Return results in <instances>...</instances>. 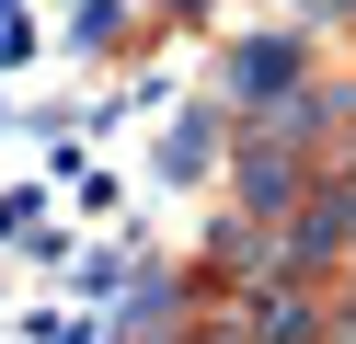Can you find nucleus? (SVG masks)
<instances>
[{
	"instance_id": "obj_1",
	"label": "nucleus",
	"mask_w": 356,
	"mask_h": 344,
	"mask_svg": "<svg viewBox=\"0 0 356 344\" xmlns=\"http://www.w3.org/2000/svg\"><path fill=\"white\" fill-rule=\"evenodd\" d=\"M287 92H310V46H299V35H241V46H230V115L253 126V115L287 104Z\"/></svg>"
},
{
	"instance_id": "obj_2",
	"label": "nucleus",
	"mask_w": 356,
	"mask_h": 344,
	"mask_svg": "<svg viewBox=\"0 0 356 344\" xmlns=\"http://www.w3.org/2000/svg\"><path fill=\"white\" fill-rule=\"evenodd\" d=\"M230 149H241V138L218 126V104H184V115L161 126V149H149V183H207Z\"/></svg>"
}]
</instances>
